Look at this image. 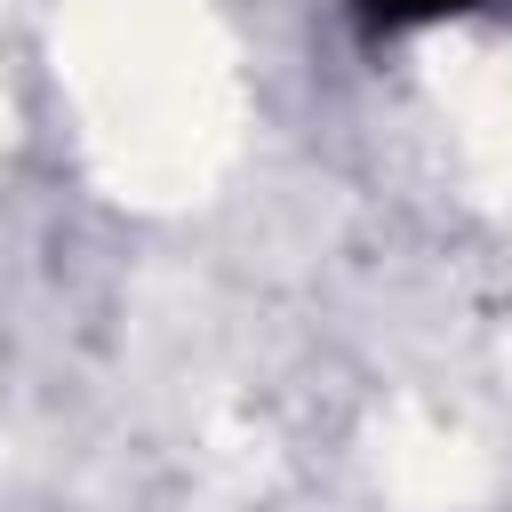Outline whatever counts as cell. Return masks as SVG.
<instances>
[{"mask_svg": "<svg viewBox=\"0 0 512 512\" xmlns=\"http://www.w3.org/2000/svg\"><path fill=\"white\" fill-rule=\"evenodd\" d=\"M464 8H488V0H360V24L368 32H416V24H440Z\"/></svg>", "mask_w": 512, "mask_h": 512, "instance_id": "6da1fadb", "label": "cell"}]
</instances>
